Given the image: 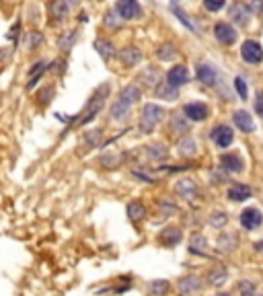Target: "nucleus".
<instances>
[{"instance_id":"1","label":"nucleus","mask_w":263,"mask_h":296,"mask_svg":"<svg viewBox=\"0 0 263 296\" xmlns=\"http://www.w3.org/2000/svg\"><path fill=\"white\" fill-rule=\"evenodd\" d=\"M140 99H142V91H140L138 84H134V82L125 84V87L119 91V95H117V99L113 101V105L109 107V119H111V121H123V119H127L132 107H134Z\"/></svg>"},{"instance_id":"2","label":"nucleus","mask_w":263,"mask_h":296,"mask_svg":"<svg viewBox=\"0 0 263 296\" xmlns=\"http://www.w3.org/2000/svg\"><path fill=\"white\" fill-rule=\"evenodd\" d=\"M109 84L105 82V84H101L95 93H93V97L89 99V103H86V107L82 109V113H78V117H74L72 119V123L74 125H86V123H91L97 115H99V111L103 109V105H105V99L109 97Z\"/></svg>"},{"instance_id":"3","label":"nucleus","mask_w":263,"mask_h":296,"mask_svg":"<svg viewBox=\"0 0 263 296\" xmlns=\"http://www.w3.org/2000/svg\"><path fill=\"white\" fill-rule=\"evenodd\" d=\"M165 119V107L157 105V103H148L142 107L140 111V119H138V130L142 134H150L155 132V128Z\"/></svg>"},{"instance_id":"4","label":"nucleus","mask_w":263,"mask_h":296,"mask_svg":"<svg viewBox=\"0 0 263 296\" xmlns=\"http://www.w3.org/2000/svg\"><path fill=\"white\" fill-rule=\"evenodd\" d=\"M115 11H117L119 19H123V21H132V19L142 17V7H140L138 0H117Z\"/></svg>"},{"instance_id":"5","label":"nucleus","mask_w":263,"mask_h":296,"mask_svg":"<svg viewBox=\"0 0 263 296\" xmlns=\"http://www.w3.org/2000/svg\"><path fill=\"white\" fill-rule=\"evenodd\" d=\"M240 58L247 64H261L263 62V48H261V44L255 41V39H247L240 46Z\"/></svg>"},{"instance_id":"6","label":"nucleus","mask_w":263,"mask_h":296,"mask_svg":"<svg viewBox=\"0 0 263 296\" xmlns=\"http://www.w3.org/2000/svg\"><path fill=\"white\" fill-rule=\"evenodd\" d=\"M210 138H212V142H214L218 148H228V146L232 144V140H234V132H232L230 125L218 123V125H214V128L210 130Z\"/></svg>"},{"instance_id":"7","label":"nucleus","mask_w":263,"mask_h":296,"mask_svg":"<svg viewBox=\"0 0 263 296\" xmlns=\"http://www.w3.org/2000/svg\"><path fill=\"white\" fill-rule=\"evenodd\" d=\"M238 245H240V237H238L236 230L230 228V230H222V232L218 235L216 249H218L220 253H232V251L238 249Z\"/></svg>"},{"instance_id":"8","label":"nucleus","mask_w":263,"mask_h":296,"mask_svg":"<svg viewBox=\"0 0 263 296\" xmlns=\"http://www.w3.org/2000/svg\"><path fill=\"white\" fill-rule=\"evenodd\" d=\"M228 17L238 27H247L249 21H251V9L245 3H240V0H236V3H232L230 9H228Z\"/></svg>"},{"instance_id":"9","label":"nucleus","mask_w":263,"mask_h":296,"mask_svg":"<svg viewBox=\"0 0 263 296\" xmlns=\"http://www.w3.org/2000/svg\"><path fill=\"white\" fill-rule=\"evenodd\" d=\"M175 192H177V196H179L181 200H185V202H193V200L200 196V189H198L195 181L189 179V177H181V179L175 183Z\"/></svg>"},{"instance_id":"10","label":"nucleus","mask_w":263,"mask_h":296,"mask_svg":"<svg viewBox=\"0 0 263 296\" xmlns=\"http://www.w3.org/2000/svg\"><path fill=\"white\" fill-rule=\"evenodd\" d=\"M238 222L245 230H257L263 224V214L257 208H245L238 216Z\"/></svg>"},{"instance_id":"11","label":"nucleus","mask_w":263,"mask_h":296,"mask_svg":"<svg viewBox=\"0 0 263 296\" xmlns=\"http://www.w3.org/2000/svg\"><path fill=\"white\" fill-rule=\"evenodd\" d=\"M214 37H216V39H218L222 46H232V44L236 41L238 33H236V29H234L230 23L220 21V23H216V25H214Z\"/></svg>"},{"instance_id":"12","label":"nucleus","mask_w":263,"mask_h":296,"mask_svg":"<svg viewBox=\"0 0 263 296\" xmlns=\"http://www.w3.org/2000/svg\"><path fill=\"white\" fill-rule=\"evenodd\" d=\"M177 288H179V294L181 296H193L202 290V280L195 276V273H187V276H181L179 282H177Z\"/></svg>"},{"instance_id":"13","label":"nucleus","mask_w":263,"mask_h":296,"mask_svg":"<svg viewBox=\"0 0 263 296\" xmlns=\"http://www.w3.org/2000/svg\"><path fill=\"white\" fill-rule=\"evenodd\" d=\"M183 115L189 119V121H206L208 115H210V109L206 103L202 101H193V103H187L183 107Z\"/></svg>"},{"instance_id":"14","label":"nucleus","mask_w":263,"mask_h":296,"mask_svg":"<svg viewBox=\"0 0 263 296\" xmlns=\"http://www.w3.org/2000/svg\"><path fill=\"white\" fill-rule=\"evenodd\" d=\"M181 239H183V230H181L179 226H167V228H163V232L159 235V243H161L163 247H167V249L177 247V245L181 243Z\"/></svg>"},{"instance_id":"15","label":"nucleus","mask_w":263,"mask_h":296,"mask_svg":"<svg viewBox=\"0 0 263 296\" xmlns=\"http://www.w3.org/2000/svg\"><path fill=\"white\" fill-rule=\"evenodd\" d=\"M165 80H167L171 87H175V89L187 84V82H189V70H187V66H183V64L173 66V68L167 72V78H165Z\"/></svg>"},{"instance_id":"16","label":"nucleus","mask_w":263,"mask_h":296,"mask_svg":"<svg viewBox=\"0 0 263 296\" xmlns=\"http://www.w3.org/2000/svg\"><path fill=\"white\" fill-rule=\"evenodd\" d=\"M206 280H208V286H212V288H222V286L228 282V267L222 265V263L214 265V267L206 273Z\"/></svg>"},{"instance_id":"17","label":"nucleus","mask_w":263,"mask_h":296,"mask_svg":"<svg viewBox=\"0 0 263 296\" xmlns=\"http://www.w3.org/2000/svg\"><path fill=\"white\" fill-rule=\"evenodd\" d=\"M232 121H234V125H236L240 132H245V134L255 132V121H253V115H251L249 111H245V109H236V111L232 113Z\"/></svg>"},{"instance_id":"18","label":"nucleus","mask_w":263,"mask_h":296,"mask_svg":"<svg viewBox=\"0 0 263 296\" xmlns=\"http://www.w3.org/2000/svg\"><path fill=\"white\" fill-rule=\"evenodd\" d=\"M208 247H210V243H208V239L202 232H193L189 237V253H193L198 257H208L210 255Z\"/></svg>"},{"instance_id":"19","label":"nucleus","mask_w":263,"mask_h":296,"mask_svg":"<svg viewBox=\"0 0 263 296\" xmlns=\"http://www.w3.org/2000/svg\"><path fill=\"white\" fill-rule=\"evenodd\" d=\"M195 76L206 87H214L218 82V74H216V70L210 64H198L195 66Z\"/></svg>"},{"instance_id":"20","label":"nucleus","mask_w":263,"mask_h":296,"mask_svg":"<svg viewBox=\"0 0 263 296\" xmlns=\"http://www.w3.org/2000/svg\"><path fill=\"white\" fill-rule=\"evenodd\" d=\"M220 167H222L226 173H243L245 163H243V159H240L236 153H230V155H222Z\"/></svg>"},{"instance_id":"21","label":"nucleus","mask_w":263,"mask_h":296,"mask_svg":"<svg viewBox=\"0 0 263 296\" xmlns=\"http://www.w3.org/2000/svg\"><path fill=\"white\" fill-rule=\"evenodd\" d=\"M119 60L123 66H138L142 62V52L136 46H127V48L119 50Z\"/></svg>"},{"instance_id":"22","label":"nucleus","mask_w":263,"mask_h":296,"mask_svg":"<svg viewBox=\"0 0 263 296\" xmlns=\"http://www.w3.org/2000/svg\"><path fill=\"white\" fill-rule=\"evenodd\" d=\"M226 196H228L230 202H245V200H249V198L253 196V189H251L247 183H232V185L228 187Z\"/></svg>"},{"instance_id":"23","label":"nucleus","mask_w":263,"mask_h":296,"mask_svg":"<svg viewBox=\"0 0 263 296\" xmlns=\"http://www.w3.org/2000/svg\"><path fill=\"white\" fill-rule=\"evenodd\" d=\"M177 155L183 157V159H191L198 155V142L191 138V136H183L179 142H177Z\"/></svg>"},{"instance_id":"24","label":"nucleus","mask_w":263,"mask_h":296,"mask_svg":"<svg viewBox=\"0 0 263 296\" xmlns=\"http://www.w3.org/2000/svg\"><path fill=\"white\" fill-rule=\"evenodd\" d=\"M169 132L171 134H187L189 132V119L181 111L173 113L169 119Z\"/></svg>"},{"instance_id":"25","label":"nucleus","mask_w":263,"mask_h":296,"mask_svg":"<svg viewBox=\"0 0 263 296\" xmlns=\"http://www.w3.org/2000/svg\"><path fill=\"white\" fill-rule=\"evenodd\" d=\"M125 212H127V218H129L132 222H140V220H142V218H146V214H148L146 206H144L142 202H138V200L129 202V204H127V208H125Z\"/></svg>"},{"instance_id":"26","label":"nucleus","mask_w":263,"mask_h":296,"mask_svg":"<svg viewBox=\"0 0 263 296\" xmlns=\"http://www.w3.org/2000/svg\"><path fill=\"white\" fill-rule=\"evenodd\" d=\"M155 93H157V97H159V99H163V101H175V99L179 97V89L171 87L167 80L159 82V84L155 87Z\"/></svg>"},{"instance_id":"27","label":"nucleus","mask_w":263,"mask_h":296,"mask_svg":"<svg viewBox=\"0 0 263 296\" xmlns=\"http://www.w3.org/2000/svg\"><path fill=\"white\" fill-rule=\"evenodd\" d=\"M95 50H97V54H99L105 62H109V60L115 56V46H113L109 39H103V37L95 39Z\"/></svg>"},{"instance_id":"28","label":"nucleus","mask_w":263,"mask_h":296,"mask_svg":"<svg viewBox=\"0 0 263 296\" xmlns=\"http://www.w3.org/2000/svg\"><path fill=\"white\" fill-rule=\"evenodd\" d=\"M167 146L163 142H155V144H148L144 146V155L150 159V161H163L167 157Z\"/></svg>"},{"instance_id":"29","label":"nucleus","mask_w":263,"mask_h":296,"mask_svg":"<svg viewBox=\"0 0 263 296\" xmlns=\"http://www.w3.org/2000/svg\"><path fill=\"white\" fill-rule=\"evenodd\" d=\"M101 130H91V132H86L84 136H82V148L84 151L82 153H89V151H93V148H99V144H101Z\"/></svg>"},{"instance_id":"30","label":"nucleus","mask_w":263,"mask_h":296,"mask_svg":"<svg viewBox=\"0 0 263 296\" xmlns=\"http://www.w3.org/2000/svg\"><path fill=\"white\" fill-rule=\"evenodd\" d=\"M171 290V284L169 280H152L148 286H146V292L150 296H167Z\"/></svg>"},{"instance_id":"31","label":"nucleus","mask_w":263,"mask_h":296,"mask_svg":"<svg viewBox=\"0 0 263 296\" xmlns=\"http://www.w3.org/2000/svg\"><path fill=\"white\" fill-rule=\"evenodd\" d=\"M50 11H52V17H54V19L62 21V19L68 17V13H70V5L66 3V0H52Z\"/></svg>"},{"instance_id":"32","label":"nucleus","mask_w":263,"mask_h":296,"mask_svg":"<svg viewBox=\"0 0 263 296\" xmlns=\"http://www.w3.org/2000/svg\"><path fill=\"white\" fill-rule=\"evenodd\" d=\"M157 58L161 60V62H171V60H175L177 58V48L173 46V44H163V46H159V50H157Z\"/></svg>"},{"instance_id":"33","label":"nucleus","mask_w":263,"mask_h":296,"mask_svg":"<svg viewBox=\"0 0 263 296\" xmlns=\"http://www.w3.org/2000/svg\"><path fill=\"white\" fill-rule=\"evenodd\" d=\"M46 70H48V64H46L43 60H41V62H35V64H33V68L29 70V82H27V89H33Z\"/></svg>"},{"instance_id":"34","label":"nucleus","mask_w":263,"mask_h":296,"mask_svg":"<svg viewBox=\"0 0 263 296\" xmlns=\"http://www.w3.org/2000/svg\"><path fill=\"white\" fill-rule=\"evenodd\" d=\"M159 78H161V72H159L155 66H148V68H144V70L140 72V80H142L144 84H148V87H157V82H161Z\"/></svg>"},{"instance_id":"35","label":"nucleus","mask_w":263,"mask_h":296,"mask_svg":"<svg viewBox=\"0 0 263 296\" xmlns=\"http://www.w3.org/2000/svg\"><path fill=\"white\" fill-rule=\"evenodd\" d=\"M41 41H43V35H41L39 31H29V33H25V37H23L25 50H29V52L37 50V48L41 46Z\"/></svg>"},{"instance_id":"36","label":"nucleus","mask_w":263,"mask_h":296,"mask_svg":"<svg viewBox=\"0 0 263 296\" xmlns=\"http://www.w3.org/2000/svg\"><path fill=\"white\" fill-rule=\"evenodd\" d=\"M208 224L214 226V228H224L228 224V214L224 210H214L210 216H208Z\"/></svg>"},{"instance_id":"37","label":"nucleus","mask_w":263,"mask_h":296,"mask_svg":"<svg viewBox=\"0 0 263 296\" xmlns=\"http://www.w3.org/2000/svg\"><path fill=\"white\" fill-rule=\"evenodd\" d=\"M157 208H159V212H161L163 216H173V214H177V204L171 202V200H159V202H157Z\"/></svg>"},{"instance_id":"38","label":"nucleus","mask_w":263,"mask_h":296,"mask_svg":"<svg viewBox=\"0 0 263 296\" xmlns=\"http://www.w3.org/2000/svg\"><path fill=\"white\" fill-rule=\"evenodd\" d=\"M74 41H76V31H68L66 35H62V37L58 39V48H60L62 52H68Z\"/></svg>"},{"instance_id":"39","label":"nucleus","mask_w":263,"mask_h":296,"mask_svg":"<svg viewBox=\"0 0 263 296\" xmlns=\"http://www.w3.org/2000/svg\"><path fill=\"white\" fill-rule=\"evenodd\" d=\"M255 290H257L255 282H251V280H240L238 282V294L240 296H255Z\"/></svg>"},{"instance_id":"40","label":"nucleus","mask_w":263,"mask_h":296,"mask_svg":"<svg viewBox=\"0 0 263 296\" xmlns=\"http://www.w3.org/2000/svg\"><path fill=\"white\" fill-rule=\"evenodd\" d=\"M228 179V173L220 167V169H212L210 171V183H216V185H220V183H224Z\"/></svg>"},{"instance_id":"41","label":"nucleus","mask_w":263,"mask_h":296,"mask_svg":"<svg viewBox=\"0 0 263 296\" xmlns=\"http://www.w3.org/2000/svg\"><path fill=\"white\" fill-rule=\"evenodd\" d=\"M234 89H236V93H238V97H240L243 101H247V99H249V87H247L245 78L236 76V78H234Z\"/></svg>"},{"instance_id":"42","label":"nucleus","mask_w":263,"mask_h":296,"mask_svg":"<svg viewBox=\"0 0 263 296\" xmlns=\"http://www.w3.org/2000/svg\"><path fill=\"white\" fill-rule=\"evenodd\" d=\"M99 163H101L103 167H107V169H113V167L119 165V157H117V155H103V157L99 159Z\"/></svg>"},{"instance_id":"43","label":"nucleus","mask_w":263,"mask_h":296,"mask_svg":"<svg viewBox=\"0 0 263 296\" xmlns=\"http://www.w3.org/2000/svg\"><path fill=\"white\" fill-rule=\"evenodd\" d=\"M226 5V0H204V9L210 13H218Z\"/></svg>"},{"instance_id":"44","label":"nucleus","mask_w":263,"mask_h":296,"mask_svg":"<svg viewBox=\"0 0 263 296\" xmlns=\"http://www.w3.org/2000/svg\"><path fill=\"white\" fill-rule=\"evenodd\" d=\"M52 97H54V87H43L39 91V95H37V99H39L41 105H48L52 101Z\"/></svg>"},{"instance_id":"45","label":"nucleus","mask_w":263,"mask_h":296,"mask_svg":"<svg viewBox=\"0 0 263 296\" xmlns=\"http://www.w3.org/2000/svg\"><path fill=\"white\" fill-rule=\"evenodd\" d=\"M173 13L177 15V19H179V21H183V25H185V27H189V29H193V31H195V25L189 21V17H187V15H185V13H183V11H181L177 5H173Z\"/></svg>"},{"instance_id":"46","label":"nucleus","mask_w":263,"mask_h":296,"mask_svg":"<svg viewBox=\"0 0 263 296\" xmlns=\"http://www.w3.org/2000/svg\"><path fill=\"white\" fill-rule=\"evenodd\" d=\"M249 9H251V13H255V15L263 17V0H251Z\"/></svg>"},{"instance_id":"47","label":"nucleus","mask_w":263,"mask_h":296,"mask_svg":"<svg viewBox=\"0 0 263 296\" xmlns=\"http://www.w3.org/2000/svg\"><path fill=\"white\" fill-rule=\"evenodd\" d=\"M255 111L259 117H263V93H257V99H255Z\"/></svg>"},{"instance_id":"48","label":"nucleus","mask_w":263,"mask_h":296,"mask_svg":"<svg viewBox=\"0 0 263 296\" xmlns=\"http://www.w3.org/2000/svg\"><path fill=\"white\" fill-rule=\"evenodd\" d=\"M105 25L111 27V29H117V27H119V21H113V13H107V15H105Z\"/></svg>"},{"instance_id":"49","label":"nucleus","mask_w":263,"mask_h":296,"mask_svg":"<svg viewBox=\"0 0 263 296\" xmlns=\"http://www.w3.org/2000/svg\"><path fill=\"white\" fill-rule=\"evenodd\" d=\"M134 175H136L138 179L146 181V183H155V177H152V175H148V173H142V171H134Z\"/></svg>"},{"instance_id":"50","label":"nucleus","mask_w":263,"mask_h":296,"mask_svg":"<svg viewBox=\"0 0 263 296\" xmlns=\"http://www.w3.org/2000/svg\"><path fill=\"white\" fill-rule=\"evenodd\" d=\"M17 31H19V23H17V25L11 29V35H9V37H11V39H15V37H17Z\"/></svg>"},{"instance_id":"51","label":"nucleus","mask_w":263,"mask_h":296,"mask_svg":"<svg viewBox=\"0 0 263 296\" xmlns=\"http://www.w3.org/2000/svg\"><path fill=\"white\" fill-rule=\"evenodd\" d=\"M261 296H263V294H261Z\"/></svg>"}]
</instances>
